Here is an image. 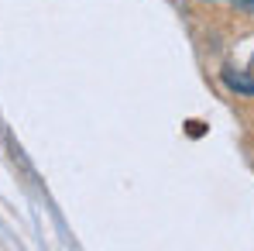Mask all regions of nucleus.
<instances>
[{
    "label": "nucleus",
    "instance_id": "nucleus-2",
    "mask_svg": "<svg viewBox=\"0 0 254 251\" xmlns=\"http://www.w3.org/2000/svg\"><path fill=\"white\" fill-rule=\"evenodd\" d=\"M237 7H254V0H234Z\"/></svg>",
    "mask_w": 254,
    "mask_h": 251
},
{
    "label": "nucleus",
    "instance_id": "nucleus-1",
    "mask_svg": "<svg viewBox=\"0 0 254 251\" xmlns=\"http://www.w3.org/2000/svg\"><path fill=\"white\" fill-rule=\"evenodd\" d=\"M223 83L230 86V89H237V93H244V96H254V80L251 76H244V73H237V69H223Z\"/></svg>",
    "mask_w": 254,
    "mask_h": 251
}]
</instances>
